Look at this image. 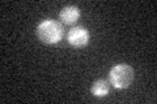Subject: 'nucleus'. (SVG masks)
I'll list each match as a JSON object with an SVG mask.
<instances>
[{"label": "nucleus", "mask_w": 157, "mask_h": 104, "mask_svg": "<svg viewBox=\"0 0 157 104\" xmlns=\"http://www.w3.org/2000/svg\"><path fill=\"white\" fill-rule=\"evenodd\" d=\"M134 68L127 64H117L109 72V82L113 87L119 88V90L130 87L131 83L134 82Z\"/></svg>", "instance_id": "f03ea898"}, {"label": "nucleus", "mask_w": 157, "mask_h": 104, "mask_svg": "<svg viewBox=\"0 0 157 104\" xmlns=\"http://www.w3.org/2000/svg\"><path fill=\"white\" fill-rule=\"evenodd\" d=\"M110 90V82L106 80H96L90 87V92L96 98H105Z\"/></svg>", "instance_id": "39448f33"}, {"label": "nucleus", "mask_w": 157, "mask_h": 104, "mask_svg": "<svg viewBox=\"0 0 157 104\" xmlns=\"http://www.w3.org/2000/svg\"><path fill=\"white\" fill-rule=\"evenodd\" d=\"M37 37L43 44H56L63 38V26L62 23L54 18H46L41 21L37 26Z\"/></svg>", "instance_id": "f257e3e1"}, {"label": "nucleus", "mask_w": 157, "mask_h": 104, "mask_svg": "<svg viewBox=\"0 0 157 104\" xmlns=\"http://www.w3.org/2000/svg\"><path fill=\"white\" fill-rule=\"evenodd\" d=\"M90 34L82 26H73L67 34V42L73 48H84L89 44Z\"/></svg>", "instance_id": "7ed1b4c3"}, {"label": "nucleus", "mask_w": 157, "mask_h": 104, "mask_svg": "<svg viewBox=\"0 0 157 104\" xmlns=\"http://www.w3.org/2000/svg\"><path fill=\"white\" fill-rule=\"evenodd\" d=\"M80 18V9L76 5H66L59 13V20L64 25H73Z\"/></svg>", "instance_id": "20e7f679"}]
</instances>
